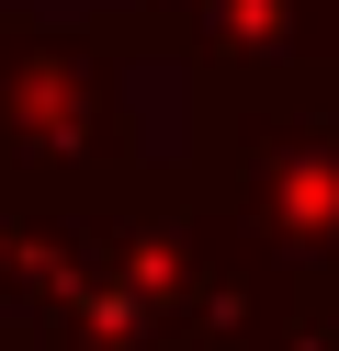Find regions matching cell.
Segmentation results:
<instances>
[{"instance_id":"cell-1","label":"cell","mask_w":339,"mask_h":351,"mask_svg":"<svg viewBox=\"0 0 339 351\" xmlns=\"http://www.w3.org/2000/svg\"><path fill=\"white\" fill-rule=\"evenodd\" d=\"M136 114L90 34H45L0 12V193L12 204H102L136 193Z\"/></svg>"},{"instance_id":"cell-2","label":"cell","mask_w":339,"mask_h":351,"mask_svg":"<svg viewBox=\"0 0 339 351\" xmlns=\"http://www.w3.org/2000/svg\"><path fill=\"white\" fill-rule=\"evenodd\" d=\"M215 351H328V328H316V340L305 328H260V340H215Z\"/></svg>"},{"instance_id":"cell-3","label":"cell","mask_w":339,"mask_h":351,"mask_svg":"<svg viewBox=\"0 0 339 351\" xmlns=\"http://www.w3.org/2000/svg\"><path fill=\"white\" fill-rule=\"evenodd\" d=\"M181 12H203V0H147V23H136V34H147V46H170V23H181Z\"/></svg>"}]
</instances>
